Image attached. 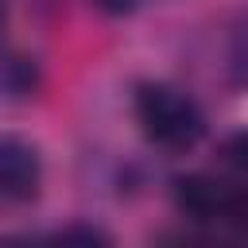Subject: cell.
<instances>
[{
  "label": "cell",
  "mask_w": 248,
  "mask_h": 248,
  "mask_svg": "<svg viewBox=\"0 0 248 248\" xmlns=\"http://www.w3.org/2000/svg\"><path fill=\"white\" fill-rule=\"evenodd\" d=\"M136 120H140L143 136L167 151H186L205 132L202 108L182 89L163 85V81H147L136 89Z\"/></svg>",
  "instance_id": "6da1fadb"
},
{
  "label": "cell",
  "mask_w": 248,
  "mask_h": 248,
  "mask_svg": "<svg viewBox=\"0 0 248 248\" xmlns=\"http://www.w3.org/2000/svg\"><path fill=\"white\" fill-rule=\"evenodd\" d=\"M43 159L23 136H0V205H23L39 194Z\"/></svg>",
  "instance_id": "7a4b0ae2"
},
{
  "label": "cell",
  "mask_w": 248,
  "mask_h": 248,
  "mask_svg": "<svg viewBox=\"0 0 248 248\" xmlns=\"http://www.w3.org/2000/svg\"><path fill=\"white\" fill-rule=\"evenodd\" d=\"M174 198H178V209L194 221H225V209H229V190L205 174H190V178H178L174 186Z\"/></svg>",
  "instance_id": "3957f363"
},
{
  "label": "cell",
  "mask_w": 248,
  "mask_h": 248,
  "mask_svg": "<svg viewBox=\"0 0 248 248\" xmlns=\"http://www.w3.org/2000/svg\"><path fill=\"white\" fill-rule=\"evenodd\" d=\"M221 155H225V163H232V167H244V170H248V128H244V132H232V136L225 140Z\"/></svg>",
  "instance_id": "277c9868"
},
{
  "label": "cell",
  "mask_w": 248,
  "mask_h": 248,
  "mask_svg": "<svg viewBox=\"0 0 248 248\" xmlns=\"http://www.w3.org/2000/svg\"><path fill=\"white\" fill-rule=\"evenodd\" d=\"M225 221H232V225H240V229L248 232V186H244V190H229Z\"/></svg>",
  "instance_id": "5b68a950"
},
{
  "label": "cell",
  "mask_w": 248,
  "mask_h": 248,
  "mask_svg": "<svg viewBox=\"0 0 248 248\" xmlns=\"http://www.w3.org/2000/svg\"><path fill=\"white\" fill-rule=\"evenodd\" d=\"M97 8H105V12H112V16H124V12H132L140 0H93Z\"/></svg>",
  "instance_id": "8992f818"
}]
</instances>
